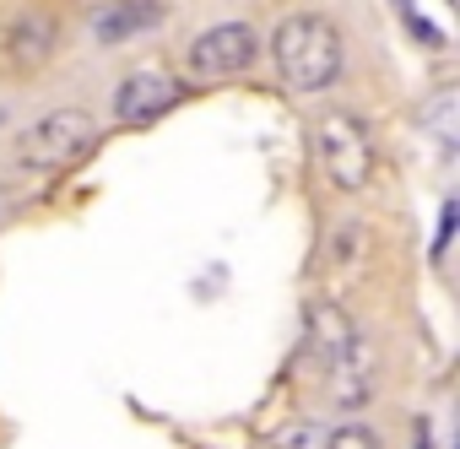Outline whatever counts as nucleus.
<instances>
[{
    "instance_id": "nucleus-1",
    "label": "nucleus",
    "mask_w": 460,
    "mask_h": 449,
    "mask_svg": "<svg viewBox=\"0 0 460 449\" xmlns=\"http://www.w3.org/2000/svg\"><path fill=\"white\" fill-rule=\"evenodd\" d=\"M271 60H277V76L293 92H325L331 82H341V66H347L341 28L320 12L282 17L277 33H271Z\"/></svg>"
},
{
    "instance_id": "nucleus-2",
    "label": "nucleus",
    "mask_w": 460,
    "mask_h": 449,
    "mask_svg": "<svg viewBox=\"0 0 460 449\" xmlns=\"http://www.w3.org/2000/svg\"><path fill=\"white\" fill-rule=\"evenodd\" d=\"M98 141V119L87 109H49L44 119H33L17 146H12V168L17 173H33V179H49V173H66L71 163H82Z\"/></svg>"
},
{
    "instance_id": "nucleus-3",
    "label": "nucleus",
    "mask_w": 460,
    "mask_h": 449,
    "mask_svg": "<svg viewBox=\"0 0 460 449\" xmlns=\"http://www.w3.org/2000/svg\"><path fill=\"white\" fill-rule=\"evenodd\" d=\"M314 163L325 168V179L336 189H363L374 179V136L363 130L358 114L336 109L325 119H314Z\"/></svg>"
},
{
    "instance_id": "nucleus-4",
    "label": "nucleus",
    "mask_w": 460,
    "mask_h": 449,
    "mask_svg": "<svg viewBox=\"0 0 460 449\" xmlns=\"http://www.w3.org/2000/svg\"><path fill=\"white\" fill-rule=\"evenodd\" d=\"M255 49H261V44H255V28H250V22H217V28H206V33L190 44V71L206 76V82L239 76V71H250Z\"/></svg>"
},
{
    "instance_id": "nucleus-5",
    "label": "nucleus",
    "mask_w": 460,
    "mask_h": 449,
    "mask_svg": "<svg viewBox=\"0 0 460 449\" xmlns=\"http://www.w3.org/2000/svg\"><path fill=\"white\" fill-rule=\"evenodd\" d=\"M184 103V82L168 76V71H130L114 92V114L125 125H146V119H163L168 109Z\"/></svg>"
},
{
    "instance_id": "nucleus-6",
    "label": "nucleus",
    "mask_w": 460,
    "mask_h": 449,
    "mask_svg": "<svg viewBox=\"0 0 460 449\" xmlns=\"http://www.w3.org/2000/svg\"><path fill=\"white\" fill-rule=\"evenodd\" d=\"M304 330H309V352L320 357V368H331L336 357H347L352 347H358V325H352V314L341 309V304H331V298H309V309H304Z\"/></svg>"
},
{
    "instance_id": "nucleus-7",
    "label": "nucleus",
    "mask_w": 460,
    "mask_h": 449,
    "mask_svg": "<svg viewBox=\"0 0 460 449\" xmlns=\"http://www.w3.org/2000/svg\"><path fill=\"white\" fill-rule=\"evenodd\" d=\"M325 379H331V401L347 406V411H358L374 395V347H368V336H358V347L347 357H336L325 368Z\"/></svg>"
},
{
    "instance_id": "nucleus-8",
    "label": "nucleus",
    "mask_w": 460,
    "mask_h": 449,
    "mask_svg": "<svg viewBox=\"0 0 460 449\" xmlns=\"http://www.w3.org/2000/svg\"><path fill=\"white\" fill-rule=\"evenodd\" d=\"M163 6H152V0H114V6H103L93 17V33L98 44H125V39H141L146 28H157Z\"/></svg>"
},
{
    "instance_id": "nucleus-9",
    "label": "nucleus",
    "mask_w": 460,
    "mask_h": 449,
    "mask_svg": "<svg viewBox=\"0 0 460 449\" xmlns=\"http://www.w3.org/2000/svg\"><path fill=\"white\" fill-rule=\"evenodd\" d=\"M55 44H60V33H55V17H44V12H33V17H22L12 28V60L28 66V71L44 66L55 55Z\"/></svg>"
},
{
    "instance_id": "nucleus-10",
    "label": "nucleus",
    "mask_w": 460,
    "mask_h": 449,
    "mask_svg": "<svg viewBox=\"0 0 460 449\" xmlns=\"http://www.w3.org/2000/svg\"><path fill=\"white\" fill-rule=\"evenodd\" d=\"M455 109H460V92H455V87H438V92L417 109V125H422L444 152H455V136H460V130H455Z\"/></svg>"
},
{
    "instance_id": "nucleus-11",
    "label": "nucleus",
    "mask_w": 460,
    "mask_h": 449,
    "mask_svg": "<svg viewBox=\"0 0 460 449\" xmlns=\"http://www.w3.org/2000/svg\"><path fill=\"white\" fill-rule=\"evenodd\" d=\"M261 449H325V433L309 422V417H298V422H288V427H277Z\"/></svg>"
},
{
    "instance_id": "nucleus-12",
    "label": "nucleus",
    "mask_w": 460,
    "mask_h": 449,
    "mask_svg": "<svg viewBox=\"0 0 460 449\" xmlns=\"http://www.w3.org/2000/svg\"><path fill=\"white\" fill-rule=\"evenodd\" d=\"M325 449H379V433H374L368 422H341V427L325 438Z\"/></svg>"
},
{
    "instance_id": "nucleus-13",
    "label": "nucleus",
    "mask_w": 460,
    "mask_h": 449,
    "mask_svg": "<svg viewBox=\"0 0 460 449\" xmlns=\"http://www.w3.org/2000/svg\"><path fill=\"white\" fill-rule=\"evenodd\" d=\"M449 233H455V200H444V216H438V244H433V260H444V250H449Z\"/></svg>"
},
{
    "instance_id": "nucleus-14",
    "label": "nucleus",
    "mask_w": 460,
    "mask_h": 449,
    "mask_svg": "<svg viewBox=\"0 0 460 449\" xmlns=\"http://www.w3.org/2000/svg\"><path fill=\"white\" fill-rule=\"evenodd\" d=\"M411 449H433V438H428V422L417 417V427H411Z\"/></svg>"
}]
</instances>
